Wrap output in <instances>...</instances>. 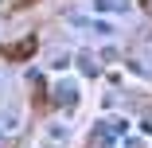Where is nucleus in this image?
<instances>
[{
  "mask_svg": "<svg viewBox=\"0 0 152 148\" xmlns=\"http://www.w3.org/2000/svg\"><path fill=\"white\" fill-rule=\"evenodd\" d=\"M121 148H140V140H137V136H125V144H121Z\"/></svg>",
  "mask_w": 152,
  "mask_h": 148,
  "instance_id": "7",
  "label": "nucleus"
},
{
  "mask_svg": "<svg viewBox=\"0 0 152 148\" xmlns=\"http://www.w3.org/2000/svg\"><path fill=\"white\" fill-rule=\"evenodd\" d=\"M78 70H82V74H98V63H94V55L78 51Z\"/></svg>",
  "mask_w": 152,
  "mask_h": 148,
  "instance_id": "6",
  "label": "nucleus"
},
{
  "mask_svg": "<svg viewBox=\"0 0 152 148\" xmlns=\"http://www.w3.org/2000/svg\"><path fill=\"white\" fill-rule=\"evenodd\" d=\"M66 27L78 35H94V39H117L121 35L117 20H105V16H94V12H66Z\"/></svg>",
  "mask_w": 152,
  "mask_h": 148,
  "instance_id": "1",
  "label": "nucleus"
},
{
  "mask_svg": "<svg viewBox=\"0 0 152 148\" xmlns=\"http://www.w3.org/2000/svg\"><path fill=\"white\" fill-rule=\"evenodd\" d=\"M0 129H4V133H16V129H20V109H16V105L4 109V117H0Z\"/></svg>",
  "mask_w": 152,
  "mask_h": 148,
  "instance_id": "5",
  "label": "nucleus"
},
{
  "mask_svg": "<svg viewBox=\"0 0 152 148\" xmlns=\"http://www.w3.org/2000/svg\"><path fill=\"white\" fill-rule=\"evenodd\" d=\"M90 12L121 23V20H129V16H133V0H90Z\"/></svg>",
  "mask_w": 152,
  "mask_h": 148,
  "instance_id": "3",
  "label": "nucleus"
},
{
  "mask_svg": "<svg viewBox=\"0 0 152 148\" xmlns=\"http://www.w3.org/2000/svg\"><path fill=\"white\" fill-rule=\"evenodd\" d=\"M43 136H47V144H55V148H63V144L70 140V125L63 121V117H55V121H47Z\"/></svg>",
  "mask_w": 152,
  "mask_h": 148,
  "instance_id": "4",
  "label": "nucleus"
},
{
  "mask_svg": "<svg viewBox=\"0 0 152 148\" xmlns=\"http://www.w3.org/2000/svg\"><path fill=\"white\" fill-rule=\"evenodd\" d=\"M51 98H55V105L63 109V113H74V109H78V101H82V86H78V78H74V74L55 78V86H51Z\"/></svg>",
  "mask_w": 152,
  "mask_h": 148,
  "instance_id": "2",
  "label": "nucleus"
},
{
  "mask_svg": "<svg viewBox=\"0 0 152 148\" xmlns=\"http://www.w3.org/2000/svg\"><path fill=\"white\" fill-rule=\"evenodd\" d=\"M39 148H55V144H47V140H43V144H39Z\"/></svg>",
  "mask_w": 152,
  "mask_h": 148,
  "instance_id": "8",
  "label": "nucleus"
}]
</instances>
